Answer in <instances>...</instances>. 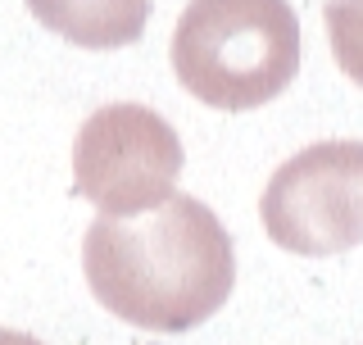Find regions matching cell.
Segmentation results:
<instances>
[{
	"label": "cell",
	"instance_id": "5b68a950",
	"mask_svg": "<svg viewBox=\"0 0 363 345\" xmlns=\"http://www.w3.org/2000/svg\"><path fill=\"white\" fill-rule=\"evenodd\" d=\"M41 28L60 32L82 50H118L141 41L150 0H28Z\"/></svg>",
	"mask_w": 363,
	"mask_h": 345
},
{
	"label": "cell",
	"instance_id": "8992f818",
	"mask_svg": "<svg viewBox=\"0 0 363 345\" xmlns=\"http://www.w3.org/2000/svg\"><path fill=\"white\" fill-rule=\"evenodd\" d=\"M323 18L340 73L363 87V0H327Z\"/></svg>",
	"mask_w": 363,
	"mask_h": 345
},
{
	"label": "cell",
	"instance_id": "7a4b0ae2",
	"mask_svg": "<svg viewBox=\"0 0 363 345\" xmlns=\"http://www.w3.org/2000/svg\"><path fill=\"white\" fill-rule=\"evenodd\" d=\"M300 18L286 0H191L173 32L177 82L213 109H259L300 73Z\"/></svg>",
	"mask_w": 363,
	"mask_h": 345
},
{
	"label": "cell",
	"instance_id": "3957f363",
	"mask_svg": "<svg viewBox=\"0 0 363 345\" xmlns=\"http://www.w3.org/2000/svg\"><path fill=\"white\" fill-rule=\"evenodd\" d=\"M182 141L164 114L145 105H105L73 141V187L100 218H141L173 195L182 177Z\"/></svg>",
	"mask_w": 363,
	"mask_h": 345
},
{
	"label": "cell",
	"instance_id": "277c9868",
	"mask_svg": "<svg viewBox=\"0 0 363 345\" xmlns=\"http://www.w3.org/2000/svg\"><path fill=\"white\" fill-rule=\"evenodd\" d=\"M264 227L291 255H340L363 241V141H318L291 155L264 191Z\"/></svg>",
	"mask_w": 363,
	"mask_h": 345
},
{
	"label": "cell",
	"instance_id": "6da1fadb",
	"mask_svg": "<svg viewBox=\"0 0 363 345\" xmlns=\"http://www.w3.org/2000/svg\"><path fill=\"white\" fill-rule=\"evenodd\" d=\"M86 286L113 318L145 332H191L227 305L236 250L196 195H168L136 223L96 218L82 241Z\"/></svg>",
	"mask_w": 363,
	"mask_h": 345
},
{
	"label": "cell",
	"instance_id": "52a82bcc",
	"mask_svg": "<svg viewBox=\"0 0 363 345\" xmlns=\"http://www.w3.org/2000/svg\"><path fill=\"white\" fill-rule=\"evenodd\" d=\"M0 345H41L37 336H28V332H9V327H0Z\"/></svg>",
	"mask_w": 363,
	"mask_h": 345
}]
</instances>
